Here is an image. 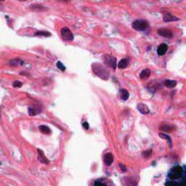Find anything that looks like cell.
I'll return each mask as SVG.
<instances>
[{"label":"cell","instance_id":"obj_1","mask_svg":"<svg viewBox=\"0 0 186 186\" xmlns=\"http://www.w3.org/2000/svg\"><path fill=\"white\" fill-rule=\"evenodd\" d=\"M92 69L93 73L102 79L108 80L109 78V71L103 65L96 63H93L92 65Z\"/></svg>","mask_w":186,"mask_h":186},{"label":"cell","instance_id":"obj_2","mask_svg":"<svg viewBox=\"0 0 186 186\" xmlns=\"http://www.w3.org/2000/svg\"><path fill=\"white\" fill-rule=\"evenodd\" d=\"M149 26V23L145 20H136L132 23V28L136 31H142L147 29Z\"/></svg>","mask_w":186,"mask_h":186},{"label":"cell","instance_id":"obj_3","mask_svg":"<svg viewBox=\"0 0 186 186\" xmlns=\"http://www.w3.org/2000/svg\"><path fill=\"white\" fill-rule=\"evenodd\" d=\"M60 34H61L62 38L63 40L68 41H71L74 40V35H73L72 32L71 30L67 27L62 28L60 30Z\"/></svg>","mask_w":186,"mask_h":186},{"label":"cell","instance_id":"obj_4","mask_svg":"<svg viewBox=\"0 0 186 186\" xmlns=\"http://www.w3.org/2000/svg\"><path fill=\"white\" fill-rule=\"evenodd\" d=\"M103 60H104V63L107 65V66L112 68L113 69H116L117 59H116L115 57L110 55H105L104 57H103Z\"/></svg>","mask_w":186,"mask_h":186},{"label":"cell","instance_id":"obj_5","mask_svg":"<svg viewBox=\"0 0 186 186\" xmlns=\"http://www.w3.org/2000/svg\"><path fill=\"white\" fill-rule=\"evenodd\" d=\"M182 174V168L180 166H176L172 169L170 172V177L172 179H177V178L180 177L181 175Z\"/></svg>","mask_w":186,"mask_h":186},{"label":"cell","instance_id":"obj_6","mask_svg":"<svg viewBox=\"0 0 186 186\" xmlns=\"http://www.w3.org/2000/svg\"><path fill=\"white\" fill-rule=\"evenodd\" d=\"M158 34L161 36L165 37V38L170 39L173 36V33L172 31H170L168 29H160L158 31Z\"/></svg>","mask_w":186,"mask_h":186},{"label":"cell","instance_id":"obj_7","mask_svg":"<svg viewBox=\"0 0 186 186\" xmlns=\"http://www.w3.org/2000/svg\"><path fill=\"white\" fill-rule=\"evenodd\" d=\"M37 151H38V160L39 162L41 164H49V160L47 159V158L46 157V156L44 155V152L43 151H41V149H37Z\"/></svg>","mask_w":186,"mask_h":186},{"label":"cell","instance_id":"obj_8","mask_svg":"<svg viewBox=\"0 0 186 186\" xmlns=\"http://www.w3.org/2000/svg\"><path fill=\"white\" fill-rule=\"evenodd\" d=\"M103 161H104L105 164L106 166H111L114 162V156L112 153H107L104 155V158H103Z\"/></svg>","mask_w":186,"mask_h":186},{"label":"cell","instance_id":"obj_9","mask_svg":"<svg viewBox=\"0 0 186 186\" xmlns=\"http://www.w3.org/2000/svg\"><path fill=\"white\" fill-rule=\"evenodd\" d=\"M163 20H164V22H172V21H179V18L172 15L171 13L166 12L165 15L163 17Z\"/></svg>","mask_w":186,"mask_h":186},{"label":"cell","instance_id":"obj_10","mask_svg":"<svg viewBox=\"0 0 186 186\" xmlns=\"http://www.w3.org/2000/svg\"><path fill=\"white\" fill-rule=\"evenodd\" d=\"M137 110L142 114H148L149 113V108L144 103H138L137 104Z\"/></svg>","mask_w":186,"mask_h":186},{"label":"cell","instance_id":"obj_11","mask_svg":"<svg viewBox=\"0 0 186 186\" xmlns=\"http://www.w3.org/2000/svg\"><path fill=\"white\" fill-rule=\"evenodd\" d=\"M167 49H168V46H167V44H164H164H160L157 49L158 55H160V56L165 55V53L167 51Z\"/></svg>","mask_w":186,"mask_h":186},{"label":"cell","instance_id":"obj_12","mask_svg":"<svg viewBox=\"0 0 186 186\" xmlns=\"http://www.w3.org/2000/svg\"><path fill=\"white\" fill-rule=\"evenodd\" d=\"M119 97L122 100L126 101L129 98V92L127 89H121L120 91H119Z\"/></svg>","mask_w":186,"mask_h":186},{"label":"cell","instance_id":"obj_13","mask_svg":"<svg viewBox=\"0 0 186 186\" xmlns=\"http://www.w3.org/2000/svg\"><path fill=\"white\" fill-rule=\"evenodd\" d=\"M151 74V70L149 69H143L141 73L140 74V78L142 79H148L150 77Z\"/></svg>","mask_w":186,"mask_h":186},{"label":"cell","instance_id":"obj_14","mask_svg":"<svg viewBox=\"0 0 186 186\" xmlns=\"http://www.w3.org/2000/svg\"><path fill=\"white\" fill-rule=\"evenodd\" d=\"M160 129L162 131L167 132H171L174 131L175 129V127L172 126V125H167L164 124L160 127Z\"/></svg>","mask_w":186,"mask_h":186},{"label":"cell","instance_id":"obj_15","mask_svg":"<svg viewBox=\"0 0 186 186\" xmlns=\"http://www.w3.org/2000/svg\"><path fill=\"white\" fill-rule=\"evenodd\" d=\"M164 85L168 88H174L177 85V82L175 80L167 79L164 81Z\"/></svg>","mask_w":186,"mask_h":186},{"label":"cell","instance_id":"obj_16","mask_svg":"<svg viewBox=\"0 0 186 186\" xmlns=\"http://www.w3.org/2000/svg\"><path fill=\"white\" fill-rule=\"evenodd\" d=\"M39 129L41 132H42L43 134H49L51 133V129L48 127L47 126H45V125H41L39 127Z\"/></svg>","mask_w":186,"mask_h":186},{"label":"cell","instance_id":"obj_17","mask_svg":"<svg viewBox=\"0 0 186 186\" xmlns=\"http://www.w3.org/2000/svg\"><path fill=\"white\" fill-rule=\"evenodd\" d=\"M10 64L13 66H21V65L23 64V60H21V59L19 58H15L12 59V60H10Z\"/></svg>","mask_w":186,"mask_h":186},{"label":"cell","instance_id":"obj_18","mask_svg":"<svg viewBox=\"0 0 186 186\" xmlns=\"http://www.w3.org/2000/svg\"><path fill=\"white\" fill-rule=\"evenodd\" d=\"M128 66V61L126 60V59H122V60H120V62L118 64V67L119 69H125V68L127 67Z\"/></svg>","mask_w":186,"mask_h":186},{"label":"cell","instance_id":"obj_19","mask_svg":"<svg viewBox=\"0 0 186 186\" xmlns=\"http://www.w3.org/2000/svg\"><path fill=\"white\" fill-rule=\"evenodd\" d=\"M35 36H50L51 34L49 32L44 31H39L34 34Z\"/></svg>","mask_w":186,"mask_h":186},{"label":"cell","instance_id":"obj_20","mask_svg":"<svg viewBox=\"0 0 186 186\" xmlns=\"http://www.w3.org/2000/svg\"><path fill=\"white\" fill-rule=\"evenodd\" d=\"M39 113V111L36 108H33V107L29 108V114L30 116H35L36 115V114H38Z\"/></svg>","mask_w":186,"mask_h":186},{"label":"cell","instance_id":"obj_21","mask_svg":"<svg viewBox=\"0 0 186 186\" xmlns=\"http://www.w3.org/2000/svg\"><path fill=\"white\" fill-rule=\"evenodd\" d=\"M159 136H160L161 138L167 139V141H168V142H169V143H170V147H172V140H171V137H170V136L168 135V134H162V133H160V134H159Z\"/></svg>","mask_w":186,"mask_h":186},{"label":"cell","instance_id":"obj_22","mask_svg":"<svg viewBox=\"0 0 186 186\" xmlns=\"http://www.w3.org/2000/svg\"><path fill=\"white\" fill-rule=\"evenodd\" d=\"M56 66H57V67H58V69H60L61 71H66V68L65 67L64 65H63V63H62L60 61H58V63H57Z\"/></svg>","mask_w":186,"mask_h":186},{"label":"cell","instance_id":"obj_23","mask_svg":"<svg viewBox=\"0 0 186 186\" xmlns=\"http://www.w3.org/2000/svg\"><path fill=\"white\" fill-rule=\"evenodd\" d=\"M31 8L34 9V10H39H39H41V11L42 10H45V8H44L43 6L37 5V4H36V5H32Z\"/></svg>","mask_w":186,"mask_h":186},{"label":"cell","instance_id":"obj_24","mask_svg":"<svg viewBox=\"0 0 186 186\" xmlns=\"http://www.w3.org/2000/svg\"><path fill=\"white\" fill-rule=\"evenodd\" d=\"M152 154V150H148V151H145L142 152V156L145 158H148L151 156Z\"/></svg>","mask_w":186,"mask_h":186},{"label":"cell","instance_id":"obj_25","mask_svg":"<svg viewBox=\"0 0 186 186\" xmlns=\"http://www.w3.org/2000/svg\"><path fill=\"white\" fill-rule=\"evenodd\" d=\"M12 86H13L14 87L20 88L23 86V83L20 81H15L13 82V84H12Z\"/></svg>","mask_w":186,"mask_h":186},{"label":"cell","instance_id":"obj_26","mask_svg":"<svg viewBox=\"0 0 186 186\" xmlns=\"http://www.w3.org/2000/svg\"><path fill=\"white\" fill-rule=\"evenodd\" d=\"M82 126H83V127L85 129H89V124H88L87 122H84V123L82 124Z\"/></svg>","mask_w":186,"mask_h":186},{"label":"cell","instance_id":"obj_27","mask_svg":"<svg viewBox=\"0 0 186 186\" xmlns=\"http://www.w3.org/2000/svg\"><path fill=\"white\" fill-rule=\"evenodd\" d=\"M119 167H120L121 170H122V172H126V171H127L126 167H125V166L124 165V164H119Z\"/></svg>","mask_w":186,"mask_h":186},{"label":"cell","instance_id":"obj_28","mask_svg":"<svg viewBox=\"0 0 186 186\" xmlns=\"http://www.w3.org/2000/svg\"><path fill=\"white\" fill-rule=\"evenodd\" d=\"M94 186H105L104 184H103L102 182H96L95 183H94Z\"/></svg>","mask_w":186,"mask_h":186}]
</instances>
